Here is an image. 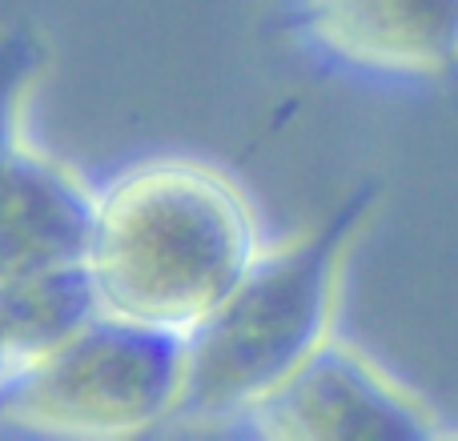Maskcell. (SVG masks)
<instances>
[{
    "label": "cell",
    "mask_w": 458,
    "mask_h": 441,
    "mask_svg": "<svg viewBox=\"0 0 458 441\" xmlns=\"http://www.w3.org/2000/svg\"><path fill=\"white\" fill-rule=\"evenodd\" d=\"M250 193L201 157H149L97 185L81 277L97 313L190 337L261 253Z\"/></svg>",
    "instance_id": "cell-1"
},
{
    "label": "cell",
    "mask_w": 458,
    "mask_h": 441,
    "mask_svg": "<svg viewBox=\"0 0 458 441\" xmlns=\"http://www.w3.org/2000/svg\"><path fill=\"white\" fill-rule=\"evenodd\" d=\"M370 201L374 189H366L326 225L261 245L222 305L185 337L177 421L229 429L338 333L346 261Z\"/></svg>",
    "instance_id": "cell-2"
},
{
    "label": "cell",
    "mask_w": 458,
    "mask_h": 441,
    "mask_svg": "<svg viewBox=\"0 0 458 441\" xmlns=\"http://www.w3.org/2000/svg\"><path fill=\"white\" fill-rule=\"evenodd\" d=\"M185 337L89 313L0 389V434L137 437L177 421Z\"/></svg>",
    "instance_id": "cell-3"
},
{
    "label": "cell",
    "mask_w": 458,
    "mask_h": 441,
    "mask_svg": "<svg viewBox=\"0 0 458 441\" xmlns=\"http://www.w3.org/2000/svg\"><path fill=\"white\" fill-rule=\"evenodd\" d=\"M48 69L32 32H0V297L81 273L97 185L29 137V101Z\"/></svg>",
    "instance_id": "cell-4"
},
{
    "label": "cell",
    "mask_w": 458,
    "mask_h": 441,
    "mask_svg": "<svg viewBox=\"0 0 458 441\" xmlns=\"http://www.w3.org/2000/svg\"><path fill=\"white\" fill-rule=\"evenodd\" d=\"M229 429L266 441H403L438 434V418L378 357L334 333Z\"/></svg>",
    "instance_id": "cell-5"
},
{
    "label": "cell",
    "mask_w": 458,
    "mask_h": 441,
    "mask_svg": "<svg viewBox=\"0 0 458 441\" xmlns=\"http://www.w3.org/2000/svg\"><path fill=\"white\" fill-rule=\"evenodd\" d=\"M293 21L322 61L366 80L427 85L458 69V0H298Z\"/></svg>",
    "instance_id": "cell-6"
},
{
    "label": "cell",
    "mask_w": 458,
    "mask_h": 441,
    "mask_svg": "<svg viewBox=\"0 0 458 441\" xmlns=\"http://www.w3.org/2000/svg\"><path fill=\"white\" fill-rule=\"evenodd\" d=\"M89 313H93V301L81 273L0 301V389L21 365H29L40 349L53 345Z\"/></svg>",
    "instance_id": "cell-7"
}]
</instances>
